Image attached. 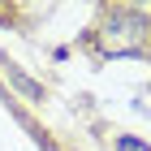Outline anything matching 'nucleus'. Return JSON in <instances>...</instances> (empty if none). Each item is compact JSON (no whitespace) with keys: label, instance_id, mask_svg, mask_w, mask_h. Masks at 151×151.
<instances>
[{"label":"nucleus","instance_id":"obj_2","mask_svg":"<svg viewBox=\"0 0 151 151\" xmlns=\"http://www.w3.org/2000/svg\"><path fill=\"white\" fill-rule=\"evenodd\" d=\"M4 73H9V82L26 95V99H43V86H39L35 78H26V73H22V65H13V60H9V65H4Z\"/></svg>","mask_w":151,"mask_h":151},{"label":"nucleus","instance_id":"obj_1","mask_svg":"<svg viewBox=\"0 0 151 151\" xmlns=\"http://www.w3.org/2000/svg\"><path fill=\"white\" fill-rule=\"evenodd\" d=\"M95 47L104 56H147L151 52V26L142 22L138 9H108L99 30H95Z\"/></svg>","mask_w":151,"mask_h":151},{"label":"nucleus","instance_id":"obj_3","mask_svg":"<svg viewBox=\"0 0 151 151\" xmlns=\"http://www.w3.org/2000/svg\"><path fill=\"white\" fill-rule=\"evenodd\" d=\"M116 151H151V147L138 142V138H129V134H121V138H116Z\"/></svg>","mask_w":151,"mask_h":151},{"label":"nucleus","instance_id":"obj_4","mask_svg":"<svg viewBox=\"0 0 151 151\" xmlns=\"http://www.w3.org/2000/svg\"><path fill=\"white\" fill-rule=\"evenodd\" d=\"M138 13H142V22L151 26V4H138Z\"/></svg>","mask_w":151,"mask_h":151}]
</instances>
